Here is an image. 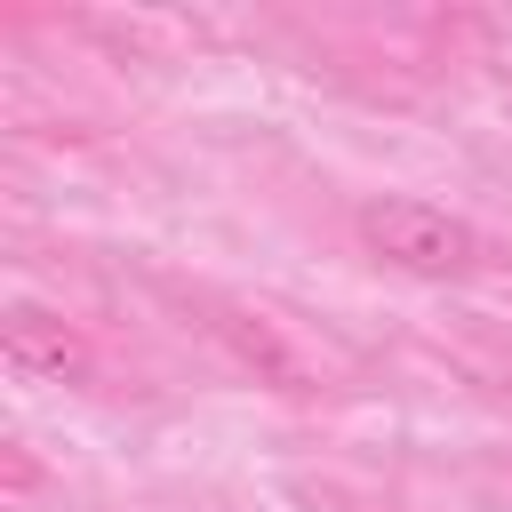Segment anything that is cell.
<instances>
[{
	"label": "cell",
	"mask_w": 512,
	"mask_h": 512,
	"mask_svg": "<svg viewBox=\"0 0 512 512\" xmlns=\"http://www.w3.org/2000/svg\"><path fill=\"white\" fill-rule=\"evenodd\" d=\"M216 336L232 344V360L256 376V384H272V392H312V368H304V352L272 328V320H256V312H216Z\"/></svg>",
	"instance_id": "3957f363"
},
{
	"label": "cell",
	"mask_w": 512,
	"mask_h": 512,
	"mask_svg": "<svg viewBox=\"0 0 512 512\" xmlns=\"http://www.w3.org/2000/svg\"><path fill=\"white\" fill-rule=\"evenodd\" d=\"M0 352L16 376H40V384H88V344L64 312L48 304H8L0 312Z\"/></svg>",
	"instance_id": "7a4b0ae2"
},
{
	"label": "cell",
	"mask_w": 512,
	"mask_h": 512,
	"mask_svg": "<svg viewBox=\"0 0 512 512\" xmlns=\"http://www.w3.org/2000/svg\"><path fill=\"white\" fill-rule=\"evenodd\" d=\"M360 240L400 264V272H424V280H456L480 264V232L432 200H368L360 208Z\"/></svg>",
	"instance_id": "6da1fadb"
}]
</instances>
